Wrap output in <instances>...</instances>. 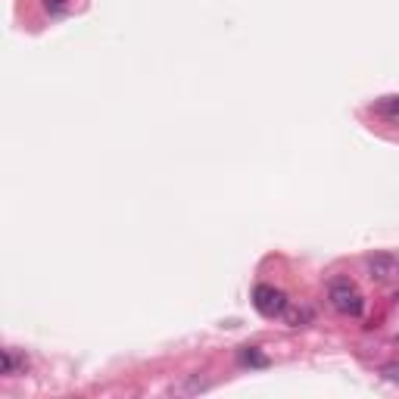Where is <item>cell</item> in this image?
Segmentation results:
<instances>
[{
  "instance_id": "cell-1",
  "label": "cell",
  "mask_w": 399,
  "mask_h": 399,
  "mask_svg": "<svg viewBox=\"0 0 399 399\" xmlns=\"http://www.w3.org/2000/svg\"><path fill=\"white\" fill-rule=\"evenodd\" d=\"M327 300H331V306L337 309L340 315L359 318L365 312V296L359 293V287L349 278H334L331 284H327Z\"/></svg>"
},
{
  "instance_id": "cell-2",
  "label": "cell",
  "mask_w": 399,
  "mask_h": 399,
  "mask_svg": "<svg viewBox=\"0 0 399 399\" xmlns=\"http://www.w3.org/2000/svg\"><path fill=\"white\" fill-rule=\"evenodd\" d=\"M253 306L265 318H278V315H284V309H287V293L271 287V284H259L253 291Z\"/></svg>"
},
{
  "instance_id": "cell-3",
  "label": "cell",
  "mask_w": 399,
  "mask_h": 399,
  "mask_svg": "<svg viewBox=\"0 0 399 399\" xmlns=\"http://www.w3.org/2000/svg\"><path fill=\"white\" fill-rule=\"evenodd\" d=\"M365 265H369V275L374 281H393L399 278V259L393 253H374L365 259Z\"/></svg>"
},
{
  "instance_id": "cell-4",
  "label": "cell",
  "mask_w": 399,
  "mask_h": 399,
  "mask_svg": "<svg viewBox=\"0 0 399 399\" xmlns=\"http://www.w3.org/2000/svg\"><path fill=\"white\" fill-rule=\"evenodd\" d=\"M312 318H315V312H312L309 306H291V303H287V309H284V322L291 325V327H303V325H309Z\"/></svg>"
},
{
  "instance_id": "cell-5",
  "label": "cell",
  "mask_w": 399,
  "mask_h": 399,
  "mask_svg": "<svg viewBox=\"0 0 399 399\" xmlns=\"http://www.w3.org/2000/svg\"><path fill=\"white\" fill-rule=\"evenodd\" d=\"M237 362L240 365H249V369H265V365H269V359H265L256 347H244L237 353Z\"/></svg>"
},
{
  "instance_id": "cell-6",
  "label": "cell",
  "mask_w": 399,
  "mask_h": 399,
  "mask_svg": "<svg viewBox=\"0 0 399 399\" xmlns=\"http://www.w3.org/2000/svg\"><path fill=\"white\" fill-rule=\"evenodd\" d=\"M374 109H378L381 116H387V119H399V97H384L374 103Z\"/></svg>"
},
{
  "instance_id": "cell-7",
  "label": "cell",
  "mask_w": 399,
  "mask_h": 399,
  "mask_svg": "<svg viewBox=\"0 0 399 399\" xmlns=\"http://www.w3.org/2000/svg\"><path fill=\"white\" fill-rule=\"evenodd\" d=\"M19 369H22V365H19V359H16L13 349H4V374H6V378L19 374Z\"/></svg>"
},
{
  "instance_id": "cell-8",
  "label": "cell",
  "mask_w": 399,
  "mask_h": 399,
  "mask_svg": "<svg viewBox=\"0 0 399 399\" xmlns=\"http://www.w3.org/2000/svg\"><path fill=\"white\" fill-rule=\"evenodd\" d=\"M44 6H47V13L60 16V13H66V10H69V0H44Z\"/></svg>"
},
{
  "instance_id": "cell-9",
  "label": "cell",
  "mask_w": 399,
  "mask_h": 399,
  "mask_svg": "<svg viewBox=\"0 0 399 399\" xmlns=\"http://www.w3.org/2000/svg\"><path fill=\"white\" fill-rule=\"evenodd\" d=\"M384 378L399 381V365H384Z\"/></svg>"
},
{
  "instance_id": "cell-10",
  "label": "cell",
  "mask_w": 399,
  "mask_h": 399,
  "mask_svg": "<svg viewBox=\"0 0 399 399\" xmlns=\"http://www.w3.org/2000/svg\"><path fill=\"white\" fill-rule=\"evenodd\" d=\"M396 343H399V334H396Z\"/></svg>"
}]
</instances>
